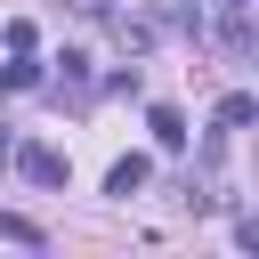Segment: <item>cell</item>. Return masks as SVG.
I'll use <instances>...</instances> for the list:
<instances>
[{
  "mask_svg": "<svg viewBox=\"0 0 259 259\" xmlns=\"http://www.w3.org/2000/svg\"><path fill=\"white\" fill-rule=\"evenodd\" d=\"M138 186H146V154H121V162L105 170V194H121V202H130Z\"/></svg>",
  "mask_w": 259,
  "mask_h": 259,
  "instance_id": "7a4b0ae2",
  "label": "cell"
},
{
  "mask_svg": "<svg viewBox=\"0 0 259 259\" xmlns=\"http://www.w3.org/2000/svg\"><path fill=\"white\" fill-rule=\"evenodd\" d=\"M0 243H49V235H40L24 210H0Z\"/></svg>",
  "mask_w": 259,
  "mask_h": 259,
  "instance_id": "3957f363",
  "label": "cell"
},
{
  "mask_svg": "<svg viewBox=\"0 0 259 259\" xmlns=\"http://www.w3.org/2000/svg\"><path fill=\"white\" fill-rule=\"evenodd\" d=\"M8 162H16L32 186H65V154H57V146H40V138H32V146H8Z\"/></svg>",
  "mask_w": 259,
  "mask_h": 259,
  "instance_id": "6da1fadb",
  "label": "cell"
},
{
  "mask_svg": "<svg viewBox=\"0 0 259 259\" xmlns=\"http://www.w3.org/2000/svg\"><path fill=\"white\" fill-rule=\"evenodd\" d=\"M219 8H251V0H219Z\"/></svg>",
  "mask_w": 259,
  "mask_h": 259,
  "instance_id": "8992f818",
  "label": "cell"
},
{
  "mask_svg": "<svg viewBox=\"0 0 259 259\" xmlns=\"http://www.w3.org/2000/svg\"><path fill=\"white\" fill-rule=\"evenodd\" d=\"M251 113H259V105H251V97H243V89H235V97H219V121H227V130H243V121H251Z\"/></svg>",
  "mask_w": 259,
  "mask_h": 259,
  "instance_id": "5b68a950",
  "label": "cell"
},
{
  "mask_svg": "<svg viewBox=\"0 0 259 259\" xmlns=\"http://www.w3.org/2000/svg\"><path fill=\"white\" fill-rule=\"evenodd\" d=\"M154 138H162V146H186V121H178V105H154Z\"/></svg>",
  "mask_w": 259,
  "mask_h": 259,
  "instance_id": "277c9868",
  "label": "cell"
}]
</instances>
